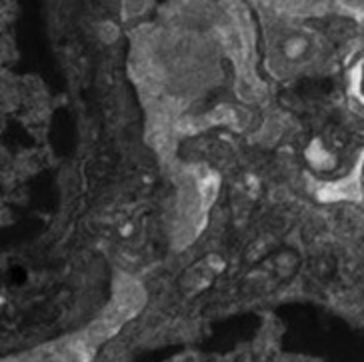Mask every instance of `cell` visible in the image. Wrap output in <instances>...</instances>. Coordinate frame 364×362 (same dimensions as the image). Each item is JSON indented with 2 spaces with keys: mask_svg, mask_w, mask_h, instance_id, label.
<instances>
[{
  "mask_svg": "<svg viewBox=\"0 0 364 362\" xmlns=\"http://www.w3.org/2000/svg\"><path fill=\"white\" fill-rule=\"evenodd\" d=\"M363 192H364V169H363Z\"/></svg>",
  "mask_w": 364,
  "mask_h": 362,
  "instance_id": "1",
  "label": "cell"
}]
</instances>
